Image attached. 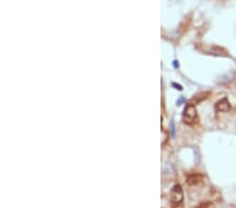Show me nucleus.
Returning <instances> with one entry per match:
<instances>
[{"mask_svg": "<svg viewBox=\"0 0 236 208\" xmlns=\"http://www.w3.org/2000/svg\"><path fill=\"white\" fill-rule=\"evenodd\" d=\"M197 121V110L193 103H188L183 113V122L187 125H192Z\"/></svg>", "mask_w": 236, "mask_h": 208, "instance_id": "nucleus-2", "label": "nucleus"}, {"mask_svg": "<svg viewBox=\"0 0 236 208\" xmlns=\"http://www.w3.org/2000/svg\"><path fill=\"white\" fill-rule=\"evenodd\" d=\"M199 178H201V175H190V177H188L187 182H188L189 184H196L199 181H201V179L199 180Z\"/></svg>", "mask_w": 236, "mask_h": 208, "instance_id": "nucleus-4", "label": "nucleus"}, {"mask_svg": "<svg viewBox=\"0 0 236 208\" xmlns=\"http://www.w3.org/2000/svg\"><path fill=\"white\" fill-rule=\"evenodd\" d=\"M231 108V105H230V103H229L228 99L224 98L219 100L218 102L215 104V109L217 111H223V113H226V111H229Z\"/></svg>", "mask_w": 236, "mask_h": 208, "instance_id": "nucleus-3", "label": "nucleus"}, {"mask_svg": "<svg viewBox=\"0 0 236 208\" xmlns=\"http://www.w3.org/2000/svg\"><path fill=\"white\" fill-rule=\"evenodd\" d=\"M184 192L179 184H176L171 188L168 196L162 199V208H184Z\"/></svg>", "mask_w": 236, "mask_h": 208, "instance_id": "nucleus-1", "label": "nucleus"}]
</instances>
